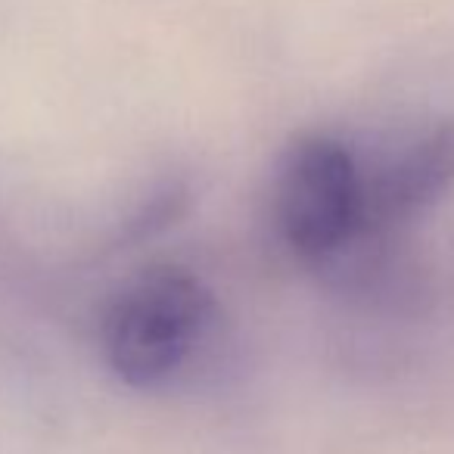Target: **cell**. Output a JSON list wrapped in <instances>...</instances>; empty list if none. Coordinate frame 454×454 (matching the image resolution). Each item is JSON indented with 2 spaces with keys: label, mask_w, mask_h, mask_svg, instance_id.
Wrapping results in <instances>:
<instances>
[{
  "label": "cell",
  "mask_w": 454,
  "mask_h": 454,
  "mask_svg": "<svg viewBox=\"0 0 454 454\" xmlns=\"http://www.w3.org/2000/svg\"><path fill=\"white\" fill-rule=\"evenodd\" d=\"M215 317V299L187 268L156 265L131 278L103 315V352L131 386H159L190 358Z\"/></svg>",
  "instance_id": "obj_1"
},
{
  "label": "cell",
  "mask_w": 454,
  "mask_h": 454,
  "mask_svg": "<svg viewBox=\"0 0 454 454\" xmlns=\"http://www.w3.org/2000/svg\"><path fill=\"white\" fill-rule=\"evenodd\" d=\"M274 221L305 262H330L358 243V162L342 140L305 134L284 153L274 181Z\"/></svg>",
  "instance_id": "obj_2"
},
{
  "label": "cell",
  "mask_w": 454,
  "mask_h": 454,
  "mask_svg": "<svg viewBox=\"0 0 454 454\" xmlns=\"http://www.w3.org/2000/svg\"><path fill=\"white\" fill-rule=\"evenodd\" d=\"M358 162L361 240H380L417 218L454 184V121H427Z\"/></svg>",
  "instance_id": "obj_3"
}]
</instances>
